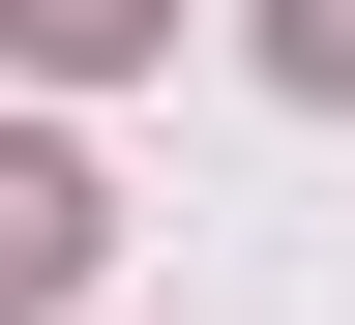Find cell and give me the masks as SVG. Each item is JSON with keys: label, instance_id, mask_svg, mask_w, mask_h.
I'll return each mask as SVG.
<instances>
[{"label": "cell", "instance_id": "3", "mask_svg": "<svg viewBox=\"0 0 355 325\" xmlns=\"http://www.w3.org/2000/svg\"><path fill=\"white\" fill-rule=\"evenodd\" d=\"M266 60H296V89H355V0H266Z\"/></svg>", "mask_w": 355, "mask_h": 325}, {"label": "cell", "instance_id": "1", "mask_svg": "<svg viewBox=\"0 0 355 325\" xmlns=\"http://www.w3.org/2000/svg\"><path fill=\"white\" fill-rule=\"evenodd\" d=\"M60 296H89V177L0 118V325H60Z\"/></svg>", "mask_w": 355, "mask_h": 325}, {"label": "cell", "instance_id": "2", "mask_svg": "<svg viewBox=\"0 0 355 325\" xmlns=\"http://www.w3.org/2000/svg\"><path fill=\"white\" fill-rule=\"evenodd\" d=\"M0 30H30V60H119V30H148V0H0Z\"/></svg>", "mask_w": 355, "mask_h": 325}]
</instances>
